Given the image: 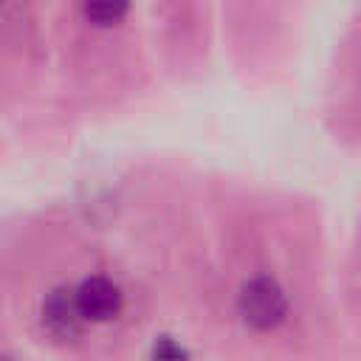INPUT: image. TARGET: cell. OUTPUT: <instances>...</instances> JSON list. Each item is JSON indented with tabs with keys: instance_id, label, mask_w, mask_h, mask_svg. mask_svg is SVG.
<instances>
[{
	"instance_id": "cell-4",
	"label": "cell",
	"mask_w": 361,
	"mask_h": 361,
	"mask_svg": "<svg viewBox=\"0 0 361 361\" xmlns=\"http://www.w3.org/2000/svg\"><path fill=\"white\" fill-rule=\"evenodd\" d=\"M130 0H85V14L96 25H113L127 14Z\"/></svg>"
},
{
	"instance_id": "cell-2",
	"label": "cell",
	"mask_w": 361,
	"mask_h": 361,
	"mask_svg": "<svg viewBox=\"0 0 361 361\" xmlns=\"http://www.w3.org/2000/svg\"><path fill=\"white\" fill-rule=\"evenodd\" d=\"M76 293V305L82 310L85 319L90 322H107L113 316H118L121 310V290L116 282L104 279V276H90L79 285Z\"/></svg>"
},
{
	"instance_id": "cell-3",
	"label": "cell",
	"mask_w": 361,
	"mask_h": 361,
	"mask_svg": "<svg viewBox=\"0 0 361 361\" xmlns=\"http://www.w3.org/2000/svg\"><path fill=\"white\" fill-rule=\"evenodd\" d=\"M42 319H45L48 330L56 336H76L85 322V316L76 305V293H71V290H54L48 296V302L42 305Z\"/></svg>"
},
{
	"instance_id": "cell-1",
	"label": "cell",
	"mask_w": 361,
	"mask_h": 361,
	"mask_svg": "<svg viewBox=\"0 0 361 361\" xmlns=\"http://www.w3.org/2000/svg\"><path fill=\"white\" fill-rule=\"evenodd\" d=\"M288 310V302H285V293L282 288L268 279V276H259V279H251L243 293H240V313L243 319L251 324V327H259V330H268V327H276L282 322Z\"/></svg>"
}]
</instances>
